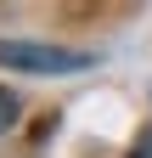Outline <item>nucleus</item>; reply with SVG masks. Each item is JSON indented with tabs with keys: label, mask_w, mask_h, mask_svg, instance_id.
Instances as JSON below:
<instances>
[{
	"label": "nucleus",
	"mask_w": 152,
	"mask_h": 158,
	"mask_svg": "<svg viewBox=\"0 0 152 158\" xmlns=\"http://www.w3.org/2000/svg\"><path fill=\"white\" fill-rule=\"evenodd\" d=\"M96 56L73 45H40V40H0V68L17 73H85Z\"/></svg>",
	"instance_id": "obj_1"
},
{
	"label": "nucleus",
	"mask_w": 152,
	"mask_h": 158,
	"mask_svg": "<svg viewBox=\"0 0 152 158\" xmlns=\"http://www.w3.org/2000/svg\"><path fill=\"white\" fill-rule=\"evenodd\" d=\"M17 118H23V96H17V90H6V85H0V135H6V130L17 124Z\"/></svg>",
	"instance_id": "obj_2"
},
{
	"label": "nucleus",
	"mask_w": 152,
	"mask_h": 158,
	"mask_svg": "<svg viewBox=\"0 0 152 158\" xmlns=\"http://www.w3.org/2000/svg\"><path fill=\"white\" fill-rule=\"evenodd\" d=\"M130 158H152V130H141V141L130 147Z\"/></svg>",
	"instance_id": "obj_3"
}]
</instances>
